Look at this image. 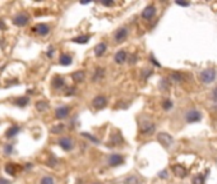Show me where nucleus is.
Here are the masks:
<instances>
[{
    "instance_id": "f257e3e1",
    "label": "nucleus",
    "mask_w": 217,
    "mask_h": 184,
    "mask_svg": "<svg viewBox=\"0 0 217 184\" xmlns=\"http://www.w3.org/2000/svg\"><path fill=\"white\" fill-rule=\"evenodd\" d=\"M157 141L158 142L164 146V147H170L171 145H172V142H174V139H172V137L169 134V133H166V132H161V133H158L157 134Z\"/></svg>"
},
{
    "instance_id": "f03ea898",
    "label": "nucleus",
    "mask_w": 217,
    "mask_h": 184,
    "mask_svg": "<svg viewBox=\"0 0 217 184\" xmlns=\"http://www.w3.org/2000/svg\"><path fill=\"white\" fill-rule=\"evenodd\" d=\"M216 78V72L213 69H206L200 73V79L203 83H211Z\"/></svg>"
},
{
    "instance_id": "7ed1b4c3",
    "label": "nucleus",
    "mask_w": 217,
    "mask_h": 184,
    "mask_svg": "<svg viewBox=\"0 0 217 184\" xmlns=\"http://www.w3.org/2000/svg\"><path fill=\"white\" fill-rule=\"evenodd\" d=\"M28 21H30V17L27 16L26 13H18L17 16L13 18V23H14L16 26H18V27L26 26L27 23H28Z\"/></svg>"
},
{
    "instance_id": "20e7f679",
    "label": "nucleus",
    "mask_w": 217,
    "mask_h": 184,
    "mask_svg": "<svg viewBox=\"0 0 217 184\" xmlns=\"http://www.w3.org/2000/svg\"><path fill=\"white\" fill-rule=\"evenodd\" d=\"M32 31H33L35 33L40 35V36H46V35H49V32H50V27H49L47 24H45V23H38V24H36V26L32 28Z\"/></svg>"
},
{
    "instance_id": "39448f33",
    "label": "nucleus",
    "mask_w": 217,
    "mask_h": 184,
    "mask_svg": "<svg viewBox=\"0 0 217 184\" xmlns=\"http://www.w3.org/2000/svg\"><path fill=\"white\" fill-rule=\"evenodd\" d=\"M92 105H93L94 109L101 110V109H104L107 105V98L105 96H96L92 100Z\"/></svg>"
},
{
    "instance_id": "423d86ee",
    "label": "nucleus",
    "mask_w": 217,
    "mask_h": 184,
    "mask_svg": "<svg viewBox=\"0 0 217 184\" xmlns=\"http://www.w3.org/2000/svg\"><path fill=\"white\" fill-rule=\"evenodd\" d=\"M124 162V157L119 153H111L109 156V165L110 166H119Z\"/></svg>"
},
{
    "instance_id": "0eeeda50",
    "label": "nucleus",
    "mask_w": 217,
    "mask_h": 184,
    "mask_svg": "<svg viewBox=\"0 0 217 184\" xmlns=\"http://www.w3.org/2000/svg\"><path fill=\"white\" fill-rule=\"evenodd\" d=\"M59 145L65 151H70L74 147V142L72 141V138H69V137H63L61 139H59Z\"/></svg>"
},
{
    "instance_id": "6e6552de",
    "label": "nucleus",
    "mask_w": 217,
    "mask_h": 184,
    "mask_svg": "<svg viewBox=\"0 0 217 184\" xmlns=\"http://www.w3.org/2000/svg\"><path fill=\"white\" fill-rule=\"evenodd\" d=\"M69 112H70V109L68 107V106H60L55 110V118L56 119H65L68 115H69Z\"/></svg>"
},
{
    "instance_id": "1a4fd4ad",
    "label": "nucleus",
    "mask_w": 217,
    "mask_h": 184,
    "mask_svg": "<svg viewBox=\"0 0 217 184\" xmlns=\"http://www.w3.org/2000/svg\"><path fill=\"white\" fill-rule=\"evenodd\" d=\"M141 131L143 134H152L155 132V124H152L151 122L141 123Z\"/></svg>"
},
{
    "instance_id": "9d476101",
    "label": "nucleus",
    "mask_w": 217,
    "mask_h": 184,
    "mask_svg": "<svg viewBox=\"0 0 217 184\" xmlns=\"http://www.w3.org/2000/svg\"><path fill=\"white\" fill-rule=\"evenodd\" d=\"M200 112L197 111V110H190V111H188L186 112V120L189 123H195L198 120H200Z\"/></svg>"
},
{
    "instance_id": "9b49d317",
    "label": "nucleus",
    "mask_w": 217,
    "mask_h": 184,
    "mask_svg": "<svg viewBox=\"0 0 217 184\" xmlns=\"http://www.w3.org/2000/svg\"><path fill=\"white\" fill-rule=\"evenodd\" d=\"M172 173L176 175V177H179V178H185L188 172H186V169L183 166V165H174L172 166Z\"/></svg>"
},
{
    "instance_id": "f8f14e48",
    "label": "nucleus",
    "mask_w": 217,
    "mask_h": 184,
    "mask_svg": "<svg viewBox=\"0 0 217 184\" xmlns=\"http://www.w3.org/2000/svg\"><path fill=\"white\" fill-rule=\"evenodd\" d=\"M155 13H156V8L153 5H148L144 8V10L142 12V17L144 19H151L153 16H155Z\"/></svg>"
},
{
    "instance_id": "ddd939ff",
    "label": "nucleus",
    "mask_w": 217,
    "mask_h": 184,
    "mask_svg": "<svg viewBox=\"0 0 217 184\" xmlns=\"http://www.w3.org/2000/svg\"><path fill=\"white\" fill-rule=\"evenodd\" d=\"M127 36H128V30L127 28H119V30L115 32V40H116V42H123L125 38H127Z\"/></svg>"
},
{
    "instance_id": "4468645a",
    "label": "nucleus",
    "mask_w": 217,
    "mask_h": 184,
    "mask_svg": "<svg viewBox=\"0 0 217 184\" xmlns=\"http://www.w3.org/2000/svg\"><path fill=\"white\" fill-rule=\"evenodd\" d=\"M127 58H128V54L125 50H119L116 54H115V63L116 64H123L124 62H127Z\"/></svg>"
},
{
    "instance_id": "2eb2a0df",
    "label": "nucleus",
    "mask_w": 217,
    "mask_h": 184,
    "mask_svg": "<svg viewBox=\"0 0 217 184\" xmlns=\"http://www.w3.org/2000/svg\"><path fill=\"white\" fill-rule=\"evenodd\" d=\"M72 78H73L74 82L80 83V82H83V81H84V78H86V73L83 72V70H77V72H74V73L72 74Z\"/></svg>"
},
{
    "instance_id": "dca6fc26",
    "label": "nucleus",
    "mask_w": 217,
    "mask_h": 184,
    "mask_svg": "<svg viewBox=\"0 0 217 184\" xmlns=\"http://www.w3.org/2000/svg\"><path fill=\"white\" fill-rule=\"evenodd\" d=\"M106 49H107V46H106V44H104V42H101V44H99V45H96L94 46V55L96 56H102L104 54H105V51H106Z\"/></svg>"
},
{
    "instance_id": "f3484780",
    "label": "nucleus",
    "mask_w": 217,
    "mask_h": 184,
    "mask_svg": "<svg viewBox=\"0 0 217 184\" xmlns=\"http://www.w3.org/2000/svg\"><path fill=\"white\" fill-rule=\"evenodd\" d=\"M19 131H21V128H19L18 125H13V127H10V128L5 132V137L7 138H12V137L17 136L19 133Z\"/></svg>"
},
{
    "instance_id": "a211bd4d",
    "label": "nucleus",
    "mask_w": 217,
    "mask_h": 184,
    "mask_svg": "<svg viewBox=\"0 0 217 184\" xmlns=\"http://www.w3.org/2000/svg\"><path fill=\"white\" fill-rule=\"evenodd\" d=\"M64 86V78L63 77H55L52 79V87L55 88V90H59V88H61Z\"/></svg>"
},
{
    "instance_id": "6ab92c4d",
    "label": "nucleus",
    "mask_w": 217,
    "mask_h": 184,
    "mask_svg": "<svg viewBox=\"0 0 217 184\" xmlns=\"http://www.w3.org/2000/svg\"><path fill=\"white\" fill-rule=\"evenodd\" d=\"M91 40V36L88 35H84V36H78V37H74L72 41L75 42V44H87V42Z\"/></svg>"
},
{
    "instance_id": "aec40b11",
    "label": "nucleus",
    "mask_w": 217,
    "mask_h": 184,
    "mask_svg": "<svg viewBox=\"0 0 217 184\" xmlns=\"http://www.w3.org/2000/svg\"><path fill=\"white\" fill-rule=\"evenodd\" d=\"M28 102H30L28 97H18V98H16V100H14V104L17 106H19V107H24Z\"/></svg>"
},
{
    "instance_id": "412c9836",
    "label": "nucleus",
    "mask_w": 217,
    "mask_h": 184,
    "mask_svg": "<svg viewBox=\"0 0 217 184\" xmlns=\"http://www.w3.org/2000/svg\"><path fill=\"white\" fill-rule=\"evenodd\" d=\"M49 109V104L46 102V101H44V100H41V101H37L36 102V110L37 111H46Z\"/></svg>"
},
{
    "instance_id": "4be33fe9",
    "label": "nucleus",
    "mask_w": 217,
    "mask_h": 184,
    "mask_svg": "<svg viewBox=\"0 0 217 184\" xmlns=\"http://www.w3.org/2000/svg\"><path fill=\"white\" fill-rule=\"evenodd\" d=\"M72 63V56L68 55V54H63L60 56V64L61 65H70Z\"/></svg>"
},
{
    "instance_id": "5701e85b",
    "label": "nucleus",
    "mask_w": 217,
    "mask_h": 184,
    "mask_svg": "<svg viewBox=\"0 0 217 184\" xmlns=\"http://www.w3.org/2000/svg\"><path fill=\"white\" fill-rule=\"evenodd\" d=\"M5 172H7L8 174H10V175H16V174H17V167H16L14 164L9 162V164L5 165Z\"/></svg>"
},
{
    "instance_id": "b1692460",
    "label": "nucleus",
    "mask_w": 217,
    "mask_h": 184,
    "mask_svg": "<svg viewBox=\"0 0 217 184\" xmlns=\"http://www.w3.org/2000/svg\"><path fill=\"white\" fill-rule=\"evenodd\" d=\"M63 131H64V125H63V124L55 125V127H52V128H51V133H54V134L63 133Z\"/></svg>"
},
{
    "instance_id": "393cba45",
    "label": "nucleus",
    "mask_w": 217,
    "mask_h": 184,
    "mask_svg": "<svg viewBox=\"0 0 217 184\" xmlns=\"http://www.w3.org/2000/svg\"><path fill=\"white\" fill-rule=\"evenodd\" d=\"M104 74H105V70H104V69H101V68H99V69L96 70V73H94L93 81H99V79H101V78L104 77Z\"/></svg>"
},
{
    "instance_id": "a878e982",
    "label": "nucleus",
    "mask_w": 217,
    "mask_h": 184,
    "mask_svg": "<svg viewBox=\"0 0 217 184\" xmlns=\"http://www.w3.org/2000/svg\"><path fill=\"white\" fill-rule=\"evenodd\" d=\"M193 184H205V177L203 175H195L193 178Z\"/></svg>"
},
{
    "instance_id": "bb28decb",
    "label": "nucleus",
    "mask_w": 217,
    "mask_h": 184,
    "mask_svg": "<svg viewBox=\"0 0 217 184\" xmlns=\"http://www.w3.org/2000/svg\"><path fill=\"white\" fill-rule=\"evenodd\" d=\"M41 184H55V180H54L51 177H45L41 179Z\"/></svg>"
},
{
    "instance_id": "cd10ccee",
    "label": "nucleus",
    "mask_w": 217,
    "mask_h": 184,
    "mask_svg": "<svg viewBox=\"0 0 217 184\" xmlns=\"http://www.w3.org/2000/svg\"><path fill=\"white\" fill-rule=\"evenodd\" d=\"M82 136H83V137H87L88 139H91L92 142H94V143H100V141H99L96 137H93V136H91V134H88V133H86V132H83Z\"/></svg>"
},
{
    "instance_id": "c85d7f7f",
    "label": "nucleus",
    "mask_w": 217,
    "mask_h": 184,
    "mask_svg": "<svg viewBox=\"0 0 217 184\" xmlns=\"http://www.w3.org/2000/svg\"><path fill=\"white\" fill-rule=\"evenodd\" d=\"M56 164H58V160H56L55 157H50V159L47 160V165H49V166H56Z\"/></svg>"
},
{
    "instance_id": "c756f323",
    "label": "nucleus",
    "mask_w": 217,
    "mask_h": 184,
    "mask_svg": "<svg viewBox=\"0 0 217 184\" xmlns=\"http://www.w3.org/2000/svg\"><path fill=\"white\" fill-rule=\"evenodd\" d=\"M162 106H164V109H165V110H169V109H171V107H172V102H171L170 100H166V101H164V104H162Z\"/></svg>"
},
{
    "instance_id": "7c9ffc66",
    "label": "nucleus",
    "mask_w": 217,
    "mask_h": 184,
    "mask_svg": "<svg viewBox=\"0 0 217 184\" xmlns=\"http://www.w3.org/2000/svg\"><path fill=\"white\" fill-rule=\"evenodd\" d=\"M125 184H137V178H134V177H130L125 180Z\"/></svg>"
},
{
    "instance_id": "2f4dec72",
    "label": "nucleus",
    "mask_w": 217,
    "mask_h": 184,
    "mask_svg": "<svg viewBox=\"0 0 217 184\" xmlns=\"http://www.w3.org/2000/svg\"><path fill=\"white\" fill-rule=\"evenodd\" d=\"M4 151H5L7 155H10V153L13 152V146H12V145H7L5 148H4Z\"/></svg>"
},
{
    "instance_id": "473e14b6",
    "label": "nucleus",
    "mask_w": 217,
    "mask_h": 184,
    "mask_svg": "<svg viewBox=\"0 0 217 184\" xmlns=\"http://www.w3.org/2000/svg\"><path fill=\"white\" fill-rule=\"evenodd\" d=\"M158 177H160V178H167V172H166V170L160 172V173H158Z\"/></svg>"
},
{
    "instance_id": "72a5a7b5",
    "label": "nucleus",
    "mask_w": 217,
    "mask_h": 184,
    "mask_svg": "<svg viewBox=\"0 0 217 184\" xmlns=\"http://www.w3.org/2000/svg\"><path fill=\"white\" fill-rule=\"evenodd\" d=\"M101 4L105 7H111V5H114V2H101Z\"/></svg>"
},
{
    "instance_id": "f704fd0d",
    "label": "nucleus",
    "mask_w": 217,
    "mask_h": 184,
    "mask_svg": "<svg viewBox=\"0 0 217 184\" xmlns=\"http://www.w3.org/2000/svg\"><path fill=\"white\" fill-rule=\"evenodd\" d=\"M54 51H55V50H54L52 47H50V49H49V51H47V58H51V56L54 55Z\"/></svg>"
},
{
    "instance_id": "c9c22d12",
    "label": "nucleus",
    "mask_w": 217,
    "mask_h": 184,
    "mask_svg": "<svg viewBox=\"0 0 217 184\" xmlns=\"http://www.w3.org/2000/svg\"><path fill=\"white\" fill-rule=\"evenodd\" d=\"M176 4L180 5V7H188L189 3H185V2H176Z\"/></svg>"
},
{
    "instance_id": "e433bc0d",
    "label": "nucleus",
    "mask_w": 217,
    "mask_h": 184,
    "mask_svg": "<svg viewBox=\"0 0 217 184\" xmlns=\"http://www.w3.org/2000/svg\"><path fill=\"white\" fill-rule=\"evenodd\" d=\"M0 184H10V182L4 179V178H0Z\"/></svg>"
},
{
    "instance_id": "4c0bfd02",
    "label": "nucleus",
    "mask_w": 217,
    "mask_h": 184,
    "mask_svg": "<svg viewBox=\"0 0 217 184\" xmlns=\"http://www.w3.org/2000/svg\"><path fill=\"white\" fill-rule=\"evenodd\" d=\"M151 60H152V63H153L155 65H157V67H160V63H158V62H157V60H156V59L153 58V55H151Z\"/></svg>"
},
{
    "instance_id": "58836bf2",
    "label": "nucleus",
    "mask_w": 217,
    "mask_h": 184,
    "mask_svg": "<svg viewBox=\"0 0 217 184\" xmlns=\"http://www.w3.org/2000/svg\"><path fill=\"white\" fill-rule=\"evenodd\" d=\"M213 98H215V101L217 102V88L213 91Z\"/></svg>"
},
{
    "instance_id": "ea45409f",
    "label": "nucleus",
    "mask_w": 217,
    "mask_h": 184,
    "mask_svg": "<svg viewBox=\"0 0 217 184\" xmlns=\"http://www.w3.org/2000/svg\"><path fill=\"white\" fill-rule=\"evenodd\" d=\"M74 91H75L74 88H73V90H72V88H69V90H68V93H66V95H72V93L74 95Z\"/></svg>"
},
{
    "instance_id": "a19ab883",
    "label": "nucleus",
    "mask_w": 217,
    "mask_h": 184,
    "mask_svg": "<svg viewBox=\"0 0 217 184\" xmlns=\"http://www.w3.org/2000/svg\"><path fill=\"white\" fill-rule=\"evenodd\" d=\"M2 28H5V24H4V22L0 19V30H2Z\"/></svg>"
},
{
    "instance_id": "79ce46f5",
    "label": "nucleus",
    "mask_w": 217,
    "mask_h": 184,
    "mask_svg": "<svg viewBox=\"0 0 217 184\" xmlns=\"http://www.w3.org/2000/svg\"><path fill=\"white\" fill-rule=\"evenodd\" d=\"M135 59H137V58H135V56H130V64L135 63Z\"/></svg>"
}]
</instances>
